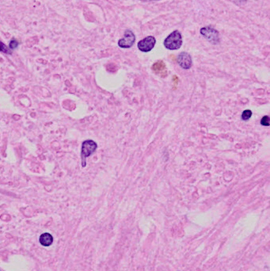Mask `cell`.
Segmentation results:
<instances>
[{
	"mask_svg": "<svg viewBox=\"0 0 270 271\" xmlns=\"http://www.w3.org/2000/svg\"><path fill=\"white\" fill-rule=\"evenodd\" d=\"M182 45V38L180 32L175 30L168 36L164 41V45L167 49L176 50L180 48Z\"/></svg>",
	"mask_w": 270,
	"mask_h": 271,
	"instance_id": "cell-1",
	"label": "cell"
},
{
	"mask_svg": "<svg viewBox=\"0 0 270 271\" xmlns=\"http://www.w3.org/2000/svg\"><path fill=\"white\" fill-rule=\"evenodd\" d=\"M98 148V144L94 141L91 140H87L83 142L82 144V166L85 167L87 163H86V159L87 157L91 156L93 153L95 152V151Z\"/></svg>",
	"mask_w": 270,
	"mask_h": 271,
	"instance_id": "cell-2",
	"label": "cell"
},
{
	"mask_svg": "<svg viewBox=\"0 0 270 271\" xmlns=\"http://www.w3.org/2000/svg\"><path fill=\"white\" fill-rule=\"evenodd\" d=\"M155 38L152 36H148L147 37L141 40L138 43V48L141 52H147L152 50V48L155 47Z\"/></svg>",
	"mask_w": 270,
	"mask_h": 271,
	"instance_id": "cell-3",
	"label": "cell"
},
{
	"mask_svg": "<svg viewBox=\"0 0 270 271\" xmlns=\"http://www.w3.org/2000/svg\"><path fill=\"white\" fill-rule=\"evenodd\" d=\"M135 40H136V37H135L134 34L130 30H126L124 33V37L118 41V45L121 48H128L133 45Z\"/></svg>",
	"mask_w": 270,
	"mask_h": 271,
	"instance_id": "cell-4",
	"label": "cell"
},
{
	"mask_svg": "<svg viewBox=\"0 0 270 271\" xmlns=\"http://www.w3.org/2000/svg\"><path fill=\"white\" fill-rule=\"evenodd\" d=\"M201 34L211 43L216 44L219 41V34L214 29H211L210 27L202 28L201 30Z\"/></svg>",
	"mask_w": 270,
	"mask_h": 271,
	"instance_id": "cell-5",
	"label": "cell"
},
{
	"mask_svg": "<svg viewBox=\"0 0 270 271\" xmlns=\"http://www.w3.org/2000/svg\"><path fill=\"white\" fill-rule=\"evenodd\" d=\"M178 63L184 69H189L192 66L191 56L187 52H181L178 56Z\"/></svg>",
	"mask_w": 270,
	"mask_h": 271,
	"instance_id": "cell-6",
	"label": "cell"
},
{
	"mask_svg": "<svg viewBox=\"0 0 270 271\" xmlns=\"http://www.w3.org/2000/svg\"><path fill=\"white\" fill-rule=\"evenodd\" d=\"M152 69L156 74H158L162 77H165L167 75L166 70V65L162 61H158L154 63V65L152 66Z\"/></svg>",
	"mask_w": 270,
	"mask_h": 271,
	"instance_id": "cell-7",
	"label": "cell"
},
{
	"mask_svg": "<svg viewBox=\"0 0 270 271\" xmlns=\"http://www.w3.org/2000/svg\"><path fill=\"white\" fill-rule=\"evenodd\" d=\"M53 242V237L49 233H44L40 236V243L44 247H48Z\"/></svg>",
	"mask_w": 270,
	"mask_h": 271,
	"instance_id": "cell-8",
	"label": "cell"
},
{
	"mask_svg": "<svg viewBox=\"0 0 270 271\" xmlns=\"http://www.w3.org/2000/svg\"><path fill=\"white\" fill-rule=\"evenodd\" d=\"M251 116H252V112H251V110H250V109H247V110H245L243 113V114H242V118H243V120H244V121H247V120H249V119L250 118Z\"/></svg>",
	"mask_w": 270,
	"mask_h": 271,
	"instance_id": "cell-9",
	"label": "cell"
},
{
	"mask_svg": "<svg viewBox=\"0 0 270 271\" xmlns=\"http://www.w3.org/2000/svg\"><path fill=\"white\" fill-rule=\"evenodd\" d=\"M261 124L264 126H268L270 125V117L268 116H265L261 120Z\"/></svg>",
	"mask_w": 270,
	"mask_h": 271,
	"instance_id": "cell-10",
	"label": "cell"
},
{
	"mask_svg": "<svg viewBox=\"0 0 270 271\" xmlns=\"http://www.w3.org/2000/svg\"><path fill=\"white\" fill-rule=\"evenodd\" d=\"M18 41H16V40H12L11 41H10V48H11V49H14L15 48L18 47Z\"/></svg>",
	"mask_w": 270,
	"mask_h": 271,
	"instance_id": "cell-11",
	"label": "cell"
},
{
	"mask_svg": "<svg viewBox=\"0 0 270 271\" xmlns=\"http://www.w3.org/2000/svg\"><path fill=\"white\" fill-rule=\"evenodd\" d=\"M5 48V45H4V44L3 43H1V50H2V52H7V53H10V51H8V48Z\"/></svg>",
	"mask_w": 270,
	"mask_h": 271,
	"instance_id": "cell-12",
	"label": "cell"
}]
</instances>
